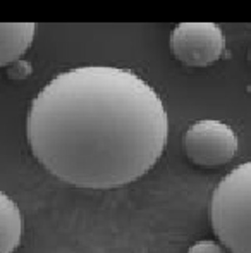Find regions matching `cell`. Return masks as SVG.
Masks as SVG:
<instances>
[{
    "label": "cell",
    "mask_w": 251,
    "mask_h": 253,
    "mask_svg": "<svg viewBox=\"0 0 251 253\" xmlns=\"http://www.w3.org/2000/svg\"><path fill=\"white\" fill-rule=\"evenodd\" d=\"M167 136L157 91L119 67L64 71L33 98L26 117L35 159L84 190H115L143 177L160 160Z\"/></svg>",
    "instance_id": "obj_1"
},
{
    "label": "cell",
    "mask_w": 251,
    "mask_h": 253,
    "mask_svg": "<svg viewBox=\"0 0 251 253\" xmlns=\"http://www.w3.org/2000/svg\"><path fill=\"white\" fill-rule=\"evenodd\" d=\"M188 253H227L224 245L215 243V241L205 240V241H198L193 247L189 248Z\"/></svg>",
    "instance_id": "obj_8"
},
{
    "label": "cell",
    "mask_w": 251,
    "mask_h": 253,
    "mask_svg": "<svg viewBox=\"0 0 251 253\" xmlns=\"http://www.w3.org/2000/svg\"><path fill=\"white\" fill-rule=\"evenodd\" d=\"M210 222L231 253H251V160L225 174L212 193Z\"/></svg>",
    "instance_id": "obj_2"
},
{
    "label": "cell",
    "mask_w": 251,
    "mask_h": 253,
    "mask_svg": "<svg viewBox=\"0 0 251 253\" xmlns=\"http://www.w3.org/2000/svg\"><path fill=\"white\" fill-rule=\"evenodd\" d=\"M0 253H14L23 240V213L5 193H0Z\"/></svg>",
    "instance_id": "obj_6"
},
{
    "label": "cell",
    "mask_w": 251,
    "mask_h": 253,
    "mask_svg": "<svg viewBox=\"0 0 251 253\" xmlns=\"http://www.w3.org/2000/svg\"><path fill=\"white\" fill-rule=\"evenodd\" d=\"M171 53L188 67H207L225 50L220 26L214 23H181L171 33Z\"/></svg>",
    "instance_id": "obj_4"
},
{
    "label": "cell",
    "mask_w": 251,
    "mask_h": 253,
    "mask_svg": "<svg viewBox=\"0 0 251 253\" xmlns=\"http://www.w3.org/2000/svg\"><path fill=\"white\" fill-rule=\"evenodd\" d=\"M36 24L35 23H2L0 24V66L19 60L33 43Z\"/></svg>",
    "instance_id": "obj_5"
},
{
    "label": "cell",
    "mask_w": 251,
    "mask_h": 253,
    "mask_svg": "<svg viewBox=\"0 0 251 253\" xmlns=\"http://www.w3.org/2000/svg\"><path fill=\"white\" fill-rule=\"evenodd\" d=\"M238 136L231 126L220 121H198L186 129L182 150L200 167H220L229 164L238 153Z\"/></svg>",
    "instance_id": "obj_3"
},
{
    "label": "cell",
    "mask_w": 251,
    "mask_h": 253,
    "mask_svg": "<svg viewBox=\"0 0 251 253\" xmlns=\"http://www.w3.org/2000/svg\"><path fill=\"white\" fill-rule=\"evenodd\" d=\"M31 71H33L31 64L24 59H19L7 66V76H9L10 80H26L31 74Z\"/></svg>",
    "instance_id": "obj_7"
},
{
    "label": "cell",
    "mask_w": 251,
    "mask_h": 253,
    "mask_svg": "<svg viewBox=\"0 0 251 253\" xmlns=\"http://www.w3.org/2000/svg\"><path fill=\"white\" fill-rule=\"evenodd\" d=\"M250 62H251V50H250Z\"/></svg>",
    "instance_id": "obj_9"
}]
</instances>
